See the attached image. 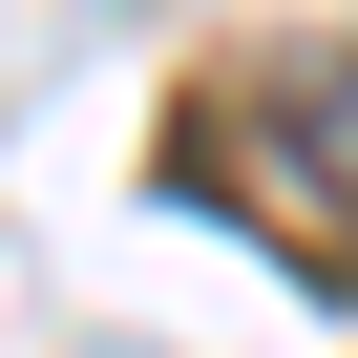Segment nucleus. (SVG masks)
Returning a JSON list of instances; mask_svg holds the SVG:
<instances>
[{
	"instance_id": "f257e3e1",
	"label": "nucleus",
	"mask_w": 358,
	"mask_h": 358,
	"mask_svg": "<svg viewBox=\"0 0 358 358\" xmlns=\"http://www.w3.org/2000/svg\"><path fill=\"white\" fill-rule=\"evenodd\" d=\"M169 190H211V211H253L274 253H358V43H295V64H253L190 148H169Z\"/></svg>"
}]
</instances>
